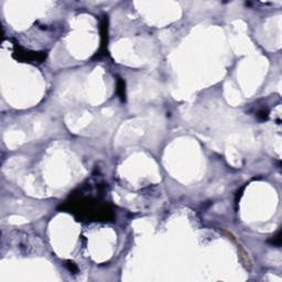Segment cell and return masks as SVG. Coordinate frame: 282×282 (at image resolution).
Returning <instances> with one entry per match:
<instances>
[{"instance_id": "obj_1", "label": "cell", "mask_w": 282, "mask_h": 282, "mask_svg": "<svg viewBox=\"0 0 282 282\" xmlns=\"http://www.w3.org/2000/svg\"><path fill=\"white\" fill-rule=\"evenodd\" d=\"M118 93H119V96H120L121 100H125V84H123V82L121 79L118 81Z\"/></svg>"}]
</instances>
